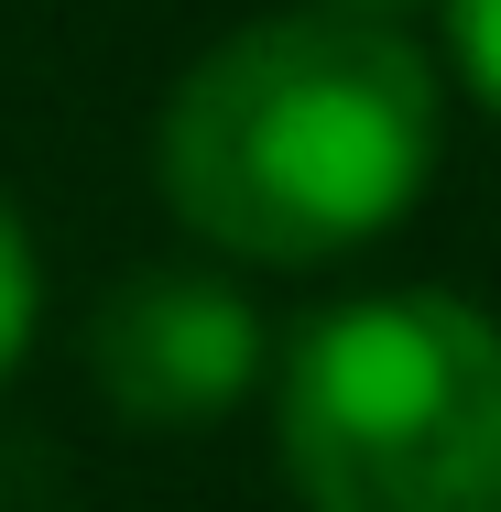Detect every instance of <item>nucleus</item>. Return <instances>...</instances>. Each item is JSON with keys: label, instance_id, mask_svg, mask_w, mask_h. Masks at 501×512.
Wrapping results in <instances>:
<instances>
[{"label": "nucleus", "instance_id": "obj_1", "mask_svg": "<svg viewBox=\"0 0 501 512\" xmlns=\"http://www.w3.org/2000/svg\"><path fill=\"white\" fill-rule=\"evenodd\" d=\"M436 164V66L403 22L273 11L197 55L153 131V186L207 251L240 262H338L425 197Z\"/></svg>", "mask_w": 501, "mask_h": 512}, {"label": "nucleus", "instance_id": "obj_3", "mask_svg": "<svg viewBox=\"0 0 501 512\" xmlns=\"http://www.w3.org/2000/svg\"><path fill=\"white\" fill-rule=\"evenodd\" d=\"M88 382L142 436H197L262 382V316L207 262H142L88 316Z\"/></svg>", "mask_w": 501, "mask_h": 512}, {"label": "nucleus", "instance_id": "obj_4", "mask_svg": "<svg viewBox=\"0 0 501 512\" xmlns=\"http://www.w3.org/2000/svg\"><path fill=\"white\" fill-rule=\"evenodd\" d=\"M33 316H44V284H33V229H22V207L0 197V382L22 371Z\"/></svg>", "mask_w": 501, "mask_h": 512}, {"label": "nucleus", "instance_id": "obj_2", "mask_svg": "<svg viewBox=\"0 0 501 512\" xmlns=\"http://www.w3.org/2000/svg\"><path fill=\"white\" fill-rule=\"evenodd\" d=\"M273 436L305 512H501V327L469 295H360L284 349Z\"/></svg>", "mask_w": 501, "mask_h": 512}, {"label": "nucleus", "instance_id": "obj_6", "mask_svg": "<svg viewBox=\"0 0 501 512\" xmlns=\"http://www.w3.org/2000/svg\"><path fill=\"white\" fill-rule=\"evenodd\" d=\"M316 11H360V22H403V11H425V0H316Z\"/></svg>", "mask_w": 501, "mask_h": 512}, {"label": "nucleus", "instance_id": "obj_5", "mask_svg": "<svg viewBox=\"0 0 501 512\" xmlns=\"http://www.w3.org/2000/svg\"><path fill=\"white\" fill-rule=\"evenodd\" d=\"M447 55L480 88V109H501V0H447Z\"/></svg>", "mask_w": 501, "mask_h": 512}]
</instances>
